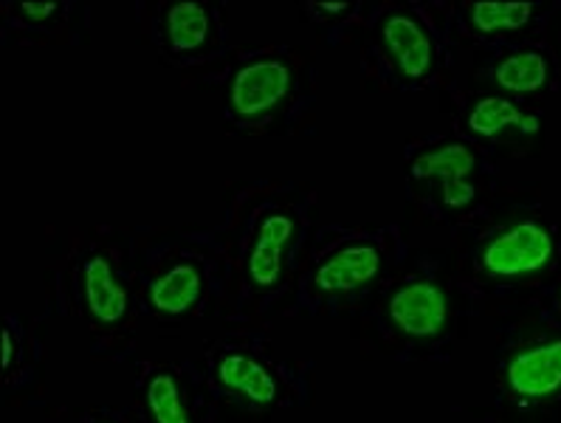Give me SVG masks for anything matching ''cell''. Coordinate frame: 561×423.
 Returning a JSON list of instances; mask_svg holds the SVG:
<instances>
[{"instance_id":"20","label":"cell","mask_w":561,"mask_h":423,"mask_svg":"<svg viewBox=\"0 0 561 423\" xmlns=\"http://www.w3.org/2000/svg\"><path fill=\"white\" fill-rule=\"evenodd\" d=\"M319 9H324V12H344V3H319Z\"/></svg>"},{"instance_id":"11","label":"cell","mask_w":561,"mask_h":423,"mask_svg":"<svg viewBox=\"0 0 561 423\" xmlns=\"http://www.w3.org/2000/svg\"><path fill=\"white\" fill-rule=\"evenodd\" d=\"M474 164V152L466 145H460V141H451V145L421 152V156L412 161V175H415L417 181L437 179L443 186L451 184V181H469L466 175H471Z\"/></svg>"},{"instance_id":"9","label":"cell","mask_w":561,"mask_h":423,"mask_svg":"<svg viewBox=\"0 0 561 423\" xmlns=\"http://www.w3.org/2000/svg\"><path fill=\"white\" fill-rule=\"evenodd\" d=\"M218 378L231 392H240V396L254 403H271L277 398L274 376L265 370L263 364L254 362L251 356H243V353L226 356L218 367Z\"/></svg>"},{"instance_id":"10","label":"cell","mask_w":561,"mask_h":423,"mask_svg":"<svg viewBox=\"0 0 561 423\" xmlns=\"http://www.w3.org/2000/svg\"><path fill=\"white\" fill-rule=\"evenodd\" d=\"M201 274L195 265L181 263L172 265L170 272L161 274L150 288V302L156 311L167 313V317H179L186 313L192 305L201 297Z\"/></svg>"},{"instance_id":"15","label":"cell","mask_w":561,"mask_h":423,"mask_svg":"<svg viewBox=\"0 0 561 423\" xmlns=\"http://www.w3.org/2000/svg\"><path fill=\"white\" fill-rule=\"evenodd\" d=\"M522 119H525V113L516 111L514 102L489 96V100H480L471 107L469 130L482 139H491V136H500L505 127H519Z\"/></svg>"},{"instance_id":"5","label":"cell","mask_w":561,"mask_h":423,"mask_svg":"<svg viewBox=\"0 0 561 423\" xmlns=\"http://www.w3.org/2000/svg\"><path fill=\"white\" fill-rule=\"evenodd\" d=\"M381 37L403 77L421 80V77L430 73L432 41L415 18H410V14H392V18L383 21Z\"/></svg>"},{"instance_id":"4","label":"cell","mask_w":561,"mask_h":423,"mask_svg":"<svg viewBox=\"0 0 561 423\" xmlns=\"http://www.w3.org/2000/svg\"><path fill=\"white\" fill-rule=\"evenodd\" d=\"M511 392L522 398H548L561 390V339L522 351L505 367Z\"/></svg>"},{"instance_id":"3","label":"cell","mask_w":561,"mask_h":423,"mask_svg":"<svg viewBox=\"0 0 561 423\" xmlns=\"http://www.w3.org/2000/svg\"><path fill=\"white\" fill-rule=\"evenodd\" d=\"M390 317L401 333L412 339H432L443 331L449 317L446 294L435 283L403 285L390 299Z\"/></svg>"},{"instance_id":"14","label":"cell","mask_w":561,"mask_h":423,"mask_svg":"<svg viewBox=\"0 0 561 423\" xmlns=\"http://www.w3.org/2000/svg\"><path fill=\"white\" fill-rule=\"evenodd\" d=\"M147 410H150L156 423H190L181 387L167 373L152 376L150 384H147Z\"/></svg>"},{"instance_id":"18","label":"cell","mask_w":561,"mask_h":423,"mask_svg":"<svg viewBox=\"0 0 561 423\" xmlns=\"http://www.w3.org/2000/svg\"><path fill=\"white\" fill-rule=\"evenodd\" d=\"M57 3H23L21 12L26 14V18H32V21H46V18H51L54 12H57Z\"/></svg>"},{"instance_id":"17","label":"cell","mask_w":561,"mask_h":423,"mask_svg":"<svg viewBox=\"0 0 561 423\" xmlns=\"http://www.w3.org/2000/svg\"><path fill=\"white\" fill-rule=\"evenodd\" d=\"M443 204L451 206V209H462L474 201V186L469 181H451V184H443Z\"/></svg>"},{"instance_id":"19","label":"cell","mask_w":561,"mask_h":423,"mask_svg":"<svg viewBox=\"0 0 561 423\" xmlns=\"http://www.w3.org/2000/svg\"><path fill=\"white\" fill-rule=\"evenodd\" d=\"M12 356H14V347H12V333L3 331V367H9L12 364Z\"/></svg>"},{"instance_id":"16","label":"cell","mask_w":561,"mask_h":423,"mask_svg":"<svg viewBox=\"0 0 561 423\" xmlns=\"http://www.w3.org/2000/svg\"><path fill=\"white\" fill-rule=\"evenodd\" d=\"M534 3H474L471 7V23L480 32H514L530 21Z\"/></svg>"},{"instance_id":"7","label":"cell","mask_w":561,"mask_h":423,"mask_svg":"<svg viewBox=\"0 0 561 423\" xmlns=\"http://www.w3.org/2000/svg\"><path fill=\"white\" fill-rule=\"evenodd\" d=\"M82 291H85L88 311L102 324L119 322L127 311V294L111 268V260L96 254L85 260L82 268Z\"/></svg>"},{"instance_id":"8","label":"cell","mask_w":561,"mask_h":423,"mask_svg":"<svg viewBox=\"0 0 561 423\" xmlns=\"http://www.w3.org/2000/svg\"><path fill=\"white\" fill-rule=\"evenodd\" d=\"M294 235V220L291 215H268L260 226L257 240H254V249L249 254V274L251 279L263 288L274 285L279 279V268H283V254L285 245Z\"/></svg>"},{"instance_id":"2","label":"cell","mask_w":561,"mask_h":423,"mask_svg":"<svg viewBox=\"0 0 561 423\" xmlns=\"http://www.w3.org/2000/svg\"><path fill=\"white\" fill-rule=\"evenodd\" d=\"M291 88V71L279 60H257L243 66L231 82V107L243 119H254L283 102Z\"/></svg>"},{"instance_id":"6","label":"cell","mask_w":561,"mask_h":423,"mask_svg":"<svg viewBox=\"0 0 561 423\" xmlns=\"http://www.w3.org/2000/svg\"><path fill=\"white\" fill-rule=\"evenodd\" d=\"M378 268H381V254H378L376 245H347L319 265L317 285L328 294H347L358 285L370 283Z\"/></svg>"},{"instance_id":"1","label":"cell","mask_w":561,"mask_h":423,"mask_svg":"<svg viewBox=\"0 0 561 423\" xmlns=\"http://www.w3.org/2000/svg\"><path fill=\"white\" fill-rule=\"evenodd\" d=\"M550 258H553V238L548 229L539 224H516L485 245L482 265L494 277H522L545 268Z\"/></svg>"},{"instance_id":"12","label":"cell","mask_w":561,"mask_h":423,"mask_svg":"<svg viewBox=\"0 0 561 423\" xmlns=\"http://www.w3.org/2000/svg\"><path fill=\"white\" fill-rule=\"evenodd\" d=\"M494 77L505 91L534 93L548 82V60L539 52L511 54L496 66Z\"/></svg>"},{"instance_id":"13","label":"cell","mask_w":561,"mask_h":423,"mask_svg":"<svg viewBox=\"0 0 561 423\" xmlns=\"http://www.w3.org/2000/svg\"><path fill=\"white\" fill-rule=\"evenodd\" d=\"M209 34V14L201 3H175L167 12V37L175 52H195Z\"/></svg>"}]
</instances>
